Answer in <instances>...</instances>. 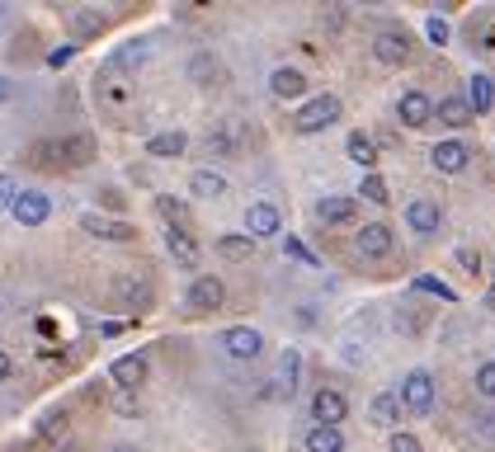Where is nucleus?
Segmentation results:
<instances>
[{
	"label": "nucleus",
	"instance_id": "nucleus-25",
	"mask_svg": "<svg viewBox=\"0 0 495 452\" xmlns=\"http://www.w3.org/2000/svg\"><path fill=\"white\" fill-rule=\"evenodd\" d=\"M298 373H302V354H298V348H283V354H279V392L293 396L298 392Z\"/></svg>",
	"mask_w": 495,
	"mask_h": 452
},
{
	"label": "nucleus",
	"instance_id": "nucleus-26",
	"mask_svg": "<svg viewBox=\"0 0 495 452\" xmlns=\"http://www.w3.org/2000/svg\"><path fill=\"white\" fill-rule=\"evenodd\" d=\"M184 147H189V137H184V132H156V137L147 141V156L170 160V156H184Z\"/></svg>",
	"mask_w": 495,
	"mask_h": 452
},
{
	"label": "nucleus",
	"instance_id": "nucleus-38",
	"mask_svg": "<svg viewBox=\"0 0 495 452\" xmlns=\"http://www.w3.org/2000/svg\"><path fill=\"white\" fill-rule=\"evenodd\" d=\"M14 194H19L14 175H5V170H0V208H10V203H14Z\"/></svg>",
	"mask_w": 495,
	"mask_h": 452
},
{
	"label": "nucleus",
	"instance_id": "nucleus-36",
	"mask_svg": "<svg viewBox=\"0 0 495 452\" xmlns=\"http://www.w3.org/2000/svg\"><path fill=\"white\" fill-rule=\"evenodd\" d=\"M416 287H420V293H435V297L453 302V287H448V283H439V278H416Z\"/></svg>",
	"mask_w": 495,
	"mask_h": 452
},
{
	"label": "nucleus",
	"instance_id": "nucleus-33",
	"mask_svg": "<svg viewBox=\"0 0 495 452\" xmlns=\"http://www.w3.org/2000/svg\"><path fill=\"white\" fill-rule=\"evenodd\" d=\"M425 33H429V43H435V48L448 43V24H444L439 14H429V19H425Z\"/></svg>",
	"mask_w": 495,
	"mask_h": 452
},
{
	"label": "nucleus",
	"instance_id": "nucleus-39",
	"mask_svg": "<svg viewBox=\"0 0 495 452\" xmlns=\"http://www.w3.org/2000/svg\"><path fill=\"white\" fill-rule=\"evenodd\" d=\"M76 29H80V33H95V29H105V19L90 14V10H80V14H76Z\"/></svg>",
	"mask_w": 495,
	"mask_h": 452
},
{
	"label": "nucleus",
	"instance_id": "nucleus-47",
	"mask_svg": "<svg viewBox=\"0 0 495 452\" xmlns=\"http://www.w3.org/2000/svg\"><path fill=\"white\" fill-rule=\"evenodd\" d=\"M0 19H5V5H0Z\"/></svg>",
	"mask_w": 495,
	"mask_h": 452
},
{
	"label": "nucleus",
	"instance_id": "nucleus-22",
	"mask_svg": "<svg viewBox=\"0 0 495 452\" xmlns=\"http://www.w3.org/2000/svg\"><path fill=\"white\" fill-rule=\"evenodd\" d=\"M354 198H321L316 203V217L325 221V226H344V221H354Z\"/></svg>",
	"mask_w": 495,
	"mask_h": 452
},
{
	"label": "nucleus",
	"instance_id": "nucleus-6",
	"mask_svg": "<svg viewBox=\"0 0 495 452\" xmlns=\"http://www.w3.org/2000/svg\"><path fill=\"white\" fill-rule=\"evenodd\" d=\"M279 231H283V221H279L274 203H251V208H245V236L251 240H270Z\"/></svg>",
	"mask_w": 495,
	"mask_h": 452
},
{
	"label": "nucleus",
	"instance_id": "nucleus-3",
	"mask_svg": "<svg viewBox=\"0 0 495 452\" xmlns=\"http://www.w3.org/2000/svg\"><path fill=\"white\" fill-rule=\"evenodd\" d=\"M10 217L19 226H43L52 217V203H48V194H38V189H19L14 203H10Z\"/></svg>",
	"mask_w": 495,
	"mask_h": 452
},
{
	"label": "nucleus",
	"instance_id": "nucleus-20",
	"mask_svg": "<svg viewBox=\"0 0 495 452\" xmlns=\"http://www.w3.org/2000/svg\"><path fill=\"white\" fill-rule=\"evenodd\" d=\"M435 118L448 122V128H467V122H477L463 95H444V99H439V109H435Z\"/></svg>",
	"mask_w": 495,
	"mask_h": 452
},
{
	"label": "nucleus",
	"instance_id": "nucleus-7",
	"mask_svg": "<svg viewBox=\"0 0 495 452\" xmlns=\"http://www.w3.org/2000/svg\"><path fill=\"white\" fill-rule=\"evenodd\" d=\"M439 221H444V208H439L435 198H416V203L406 208V226H410L416 236H435Z\"/></svg>",
	"mask_w": 495,
	"mask_h": 452
},
{
	"label": "nucleus",
	"instance_id": "nucleus-31",
	"mask_svg": "<svg viewBox=\"0 0 495 452\" xmlns=\"http://www.w3.org/2000/svg\"><path fill=\"white\" fill-rule=\"evenodd\" d=\"M368 203H387L391 194H387V179H378V175H363V189H359Z\"/></svg>",
	"mask_w": 495,
	"mask_h": 452
},
{
	"label": "nucleus",
	"instance_id": "nucleus-24",
	"mask_svg": "<svg viewBox=\"0 0 495 452\" xmlns=\"http://www.w3.org/2000/svg\"><path fill=\"white\" fill-rule=\"evenodd\" d=\"M255 245H260V240H251L245 231H232V236H217V255H222V259H251Z\"/></svg>",
	"mask_w": 495,
	"mask_h": 452
},
{
	"label": "nucleus",
	"instance_id": "nucleus-48",
	"mask_svg": "<svg viewBox=\"0 0 495 452\" xmlns=\"http://www.w3.org/2000/svg\"><path fill=\"white\" fill-rule=\"evenodd\" d=\"M118 452H133V447H118Z\"/></svg>",
	"mask_w": 495,
	"mask_h": 452
},
{
	"label": "nucleus",
	"instance_id": "nucleus-27",
	"mask_svg": "<svg viewBox=\"0 0 495 452\" xmlns=\"http://www.w3.org/2000/svg\"><path fill=\"white\" fill-rule=\"evenodd\" d=\"M156 212L165 217V226H175V231H189V208H184L179 198L160 194V198H156Z\"/></svg>",
	"mask_w": 495,
	"mask_h": 452
},
{
	"label": "nucleus",
	"instance_id": "nucleus-17",
	"mask_svg": "<svg viewBox=\"0 0 495 452\" xmlns=\"http://www.w3.org/2000/svg\"><path fill=\"white\" fill-rule=\"evenodd\" d=\"M467 147L463 141H439L435 151H429V160H435V170H444V175H458V170H467Z\"/></svg>",
	"mask_w": 495,
	"mask_h": 452
},
{
	"label": "nucleus",
	"instance_id": "nucleus-45",
	"mask_svg": "<svg viewBox=\"0 0 495 452\" xmlns=\"http://www.w3.org/2000/svg\"><path fill=\"white\" fill-rule=\"evenodd\" d=\"M486 306H495V283H490V293H486Z\"/></svg>",
	"mask_w": 495,
	"mask_h": 452
},
{
	"label": "nucleus",
	"instance_id": "nucleus-43",
	"mask_svg": "<svg viewBox=\"0 0 495 452\" xmlns=\"http://www.w3.org/2000/svg\"><path fill=\"white\" fill-rule=\"evenodd\" d=\"M10 95H14V86H10L5 76H0V104H10Z\"/></svg>",
	"mask_w": 495,
	"mask_h": 452
},
{
	"label": "nucleus",
	"instance_id": "nucleus-18",
	"mask_svg": "<svg viewBox=\"0 0 495 452\" xmlns=\"http://www.w3.org/2000/svg\"><path fill=\"white\" fill-rule=\"evenodd\" d=\"M80 226H86V231H90L95 240H133V236H137L128 221H109V217H95V212L80 217Z\"/></svg>",
	"mask_w": 495,
	"mask_h": 452
},
{
	"label": "nucleus",
	"instance_id": "nucleus-23",
	"mask_svg": "<svg viewBox=\"0 0 495 452\" xmlns=\"http://www.w3.org/2000/svg\"><path fill=\"white\" fill-rule=\"evenodd\" d=\"M189 194H194V198H222V194H226V179H222L217 170H194V175H189Z\"/></svg>",
	"mask_w": 495,
	"mask_h": 452
},
{
	"label": "nucleus",
	"instance_id": "nucleus-11",
	"mask_svg": "<svg viewBox=\"0 0 495 452\" xmlns=\"http://www.w3.org/2000/svg\"><path fill=\"white\" fill-rule=\"evenodd\" d=\"M109 377L123 386V392H133V386H142V382H147V354H123V358H114Z\"/></svg>",
	"mask_w": 495,
	"mask_h": 452
},
{
	"label": "nucleus",
	"instance_id": "nucleus-9",
	"mask_svg": "<svg viewBox=\"0 0 495 452\" xmlns=\"http://www.w3.org/2000/svg\"><path fill=\"white\" fill-rule=\"evenodd\" d=\"M397 113H401L406 128H425V122L435 118V99H429L425 90H406V95L397 99Z\"/></svg>",
	"mask_w": 495,
	"mask_h": 452
},
{
	"label": "nucleus",
	"instance_id": "nucleus-34",
	"mask_svg": "<svg viewBox=\"0 0 495 452\" xmlns=\"http://www.w3.org/2000/svg\"><path fill=\"white\" fill-rule=\"evenodd\" d=\"M477 392L495 401V363H481V367H477Z\"/></svg>",
	"mask_w": 495,
	"mask_h": 452
},
{
	"label": "nucleus",
	"instance_id": "nucleus-5",
	"mask_svg": "<svg viewBox=\"0 0 495 452\" xmlns=\"http://www.w3.org/2000/svg\"><path fill=\"white\" fill-rule=\"evenodd\" d=\"M349 415V401L335 392V386H321V392L312 396V420L321 429H340V420Z\"/></svg>",
	"mask_w": 495,
	"mask_h": 452
},
{
	"label": "nucleus",
	"instance_id": "nucleus-40",
	"mask_svg": "<svg viewBox=\"0 0 495 452\" xmlns=\"http://www.w3.org/2000/svg\"><path fill=\"white\" fill-rule=\"evenodd\" d=\"M458 264H467V274H481V255L472 250V245H463V250H458Z\"/></svg>",
	"mask_w": 495,
	"mask_h": 452
},
{
	"label": "nucleus",
	"instance_id": "nucleus-35",
	"mask_svg": "<svg viewBox=\"0 0 495 452\" xmlns=\"http://www.w3.org/2000/svg\"><path fill=\"white\" fill-rule=\"evenodd\" d=\"M142 57H147V43H137V48H118L109 67H133V61H142Z\"/></svg>",
	"mask_w": 495,
	"mask_h": 452
},
{
	"label": "nucleus",
	"instance_id": "nucleus-32",
	"mask_svg": "<svg viewBox=\"0 0 495 452\" xmlns=\"http://www.w3.org/2000/svg\"><path fill=\"white\" fill-rule=\"evenodd\" d=\"M38 434H43V438H67V415H48L43 424H38Z\"/></svg>",
	"mask_w": 495,
	"mask_h": 452
},
{
	"label": "nucleus",
	"instance_id": "nucleus-8",
	"mask_svg": "<svg viewBox=\"0 0 495 452\" xmlns=\"http://www.w3.org/2000/svg\"><path fill=\"white\" fill-rule=\"evenodd\" d=\"M373 57L382 61V67H406V61H410V38L397 33V29L378 33V38H373Z\"/></svg>",
	"mask_w": 495,
	"mask_h": 452
},
{
	"label": "nucleus",
	"instance_id": "nucleus-21",
	"mask_svg": "<svg viewBox=\"0 0 495 452\" xmlns=\"http://www.w3.org/2000/svg\"><path fill=\"white\" fill-rule=\"evenodd\" d=\"M368 420H373L378 429H397V420H401V401H397V392L373 396V405H368Z\"/></svg>",
	"mask_w": 495,
	"mask_h": 452
},
{
	"label": "nucleus",
	"instance_id": "nucleus-29",
	"mask_svg": "<svg viewBox=\"0 0 495 452\" xmlns=\"http://www.w3.org/2000/svg\"><path fill=\"white\" fill-rule=\"evenodd\" d=\"M189 76L198 80V86H213V80H217V61H213L208 52H198V57L189 61Z\"/></svg>",
	"mask_w": 495,
	"mask_h": 452
},
{
	"label": "nucleus",
	"instance_id": "nucleus-10",
	"mask_svg": "<svg viewBox=\"0 0 495 452\" xmlns=\"http://www.w3.org/2000/svg\"><path fill=\"white\" fill-rule=\"evenodd\" d=\"M222 297H226V287H222L213 274H198V278L189 283V306H194V312H217Z\"/></svg>",
	"mask_w": 495,
	"mask_h": 452
},
{
	"label": "nucleus",
	"instance_id": "nucleus-44",
	"mask_svg": "<svg viewBox=\"0 0 495 452\" xmlns=\"http://www.w3.org/2000/svg\"><path fill=\"white\" fill-rule=\"evenodd\" d=\"M10 367H14V363H10V354H5V348H0V382L10 377Z\"/></svg>",
	"mask_w": 495,
	"mask_h": 452
},
{
	"label": "nucleus",
	"instance_id": "nucleus-13",
	"mask_svg": "<svg viewBox=\"0 0 495 452\" xmlns=\"http://www.w3.org/2000/svg\"><path fill=\"white\" fill-rule=\"evenodd\" d=\"M463 99H467V109H472V118H481V113H490V104H495V80L477 71V76L467 80V95H463Z\"/></svg>",
	"mask_w": 495,
	"mask_h": 452
},
{
	"label": "nucleus",
	"instance_id": "nucleus-2",
	"mask_svg": "<svg viewBox=\"0 0 495 452\" xmlns=\"http://www.w3.org/2000/svg\"><path fill=\"white\" fill-rule=\"evenodd\" d=\"M397 401H401L406 410H416V415H429V405H435V377H429L425 367H416V373H406V382H401Z\"/></svg>",
	"mask_w": 495,
	"mask_h": 452
},
{
	"label": "nucleus",
	"instance_id": "nucleus-19",
	"mask_svg": "<svg viewBox=\"0 0 495 452\" xmlns=\"http://www.w3.org/2000/svg\"><path fill=\"white\" fill-rule=\"evenodd\" d=\"M165 250H170L184 269H198V245H194V231H175V226H165Z\"/></svg>",
	"mask_w": 495,
	"mask_h": 452
},
{
	"label": "nucleus",
	"instance_id": "nucleus-12",
	"mask_svg": "<svg viewBox=\"0 0 495 452\" xmlns=\"http://www.w3.org/2000/svg\"><path fill=\"white\" fill-rule=\"evenodd\" d=\"M359 255H368V259L391 255V226L387 221H368L363 226V231H359Z\"/></svg>",
	"mask_w": 495,
	"mask_h": 452
},
{
	"label": "nucleus",
	"instance_id": "nucleus-30",
	"mask_svg": "<svg viewBox=\"0 0 495 452\" xmlns=\"http://www.w3.org/2000/svg\"><path fill=\"white\" fill-rule=\"evenodd\" d=\"M61 151H67L71 166H86L90 151H95V141H90V137H71V141H61Z\"/></svg>",
	"mask_w": 495,
	"mask_h": 452
},
{
	"label": "nucleus",
	"instance_id": "nucleus-16",
	"mask_svg": "<svg viewBox=\"0 0 495 452\" xmlns=\"http://www.w3.org/2000/svg\"><path fill=\"white\" fill-rule=\"evenodd\" d=\"M344 156L373 175V166H378V141L368 137V132H349V137H344Z\"/></svg>",
	"mask_w": 495,
	"mask_h": 452
},
{
	"label": "nucleus",
	"instance_id": "nucleus-4",
	"mask_svg": "<svg viewBox=\"0 0 495 452\" xmlns=\"http://www.w3.org/2000/svg\"><path fill=\"white\" fill-rule=\"evenodd\" d=\"M222 348H226L232 358H245V363H251V358L264 354V335L251 330V325H232V330H222Z\"/></svg>",
	"mask_w": 495,
	"mask_h": 452
},
{
	"label": "nucleus",
	"instance_id": "nucleus-1",
	"mask_svg": "<svg viewBox=\"0 0 495 452\" xmlns=\"http://www.w3.org/2000/svg\"><path fill=\"white\" fill-rule=\"evenodd\" d=\"M340 113H344V109H340V99H335V95H316V99H307V104L298 109L293 128L312 137V132H325V128H330V122H335Z\"/></svg>",
	"mask_w": 495,
	"mask_h": 452
},
{
	"label": "nucleus",
	"instance_id": "nucleus-46",
	"mask_svg": "<svg viewBox=\"0 0 495 452\" xmlns=\"http://www.w3.org/2000/svg\"><path fill=\"white\" fill-rule=\"evenodd\" d=\"M0 316H5V302H0Z\"/></svg>",
	"mask_w": 495,
	"mask_h": 452
},
{
	"label": "nucleus",
	"instance_id": "nucleus-41",
	"mask_svg": "<svg viewBox=\"0 0 495 452\" xmlns=\"http://www.w3.org/2000/svg\"><path fill=\"white\" fill-rule=\"evenodd\" d=\"M71 57H76V48H71V43H67V48H52V52H48V67H67Z\"/></svg>",
	"mask_w": 495,
	"mask_h": 452
},
{
	"label": "nucleus",
	"instance_id": "nucleus-14",
	"mask_svg": "<svg viewBox=\"0 0 495 452\" xmlns=\"http://www.w3.org/2000/svg\"><path fill=\"white\" fill-rule=\"evenodd\" d=\"M270 95H274V99H302V95H307V76H302L298 67H279V71L270 76Z\"/></svg>",
	"mask_w": 495,
	"mask_h": 452
},
{
	"label": "nucleus",
	"instance_id": "nucleus-28",
	"mask_svg": "<svg viewBox=\"0 0 495 452\" xmlns=\"http://www.w3.org/2000/svg\"><path fill=\"white\" fill-rule=\"evenodd\" d=\"M307 452H344V434L340 429H312V434H307Z\"/></svg>",
	"mask_w": 495,
	"mask_h": 452
},
{
	"label": "nucleus",
	"instance_id": "nucleus-37",
	"mask_svg": "<svg viewBox=\"0 0 495 452\" xmlns=\"http://www.w3.org/2000/svg\"><path fill=\"white\" fill-rule=\"evenodd\" d=\"M391 452H425V447H420L416 434H401V429H397V434H391Z\"/></svg>",
	"mask_w": 495,
	"mask_h": 452
},
{
	"label": "nucleus",
	"instance_id": "nucleus-42",
	"mask_svg": "<svg viewBox=\"0 0 495 452\" xmlns=\"http://www.w3.org/2000/svg\"><path fill=\"white\" fill-rule=\"evenodd\" d=\"M288 255H293V259H302V264H316V259H312V250H307L302 240H288Z\"/></svg>",
	"mask_w": 495,
	"mask_h": 452
},
{
	"label": "nucleus",
	"instance_id": "nucleus-15",
	"mask_svg": "<svg viewBox=\"0 0 495 452\" xmlns=\"http://www.w3.org/2000/svg\"><path fill=\"white\" fill-rule=\"evenodd\" d=\"M114 293L123 306H133V312H147L151 306V283L147 278H114Z\"/></svg>",
	"mask_w": 495,
	"mask_h": 452
}]
</instances>
